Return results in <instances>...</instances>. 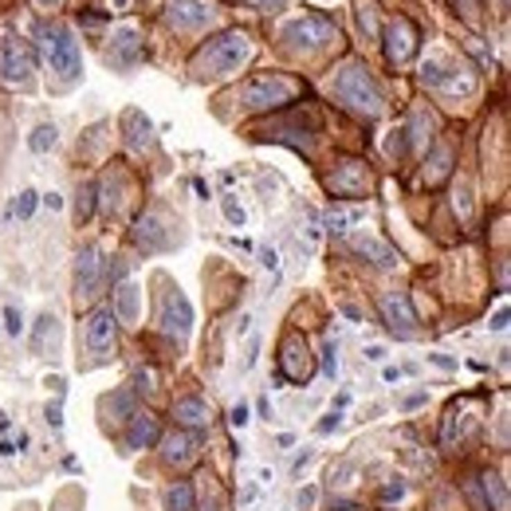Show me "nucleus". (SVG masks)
Instances as JSON below:
<instances>
[{
	"instance_id": "f257e3e1",
	"label": "nucleus",
	"mask_w": 511,
	"mask_h": 511,
	"mask_svg": "<svg viewBox=\"0 0 511 511\" xmlns=\"http://www.w3.org/2000/svg\"><path fill=\"white\" fill-rule=\"evenodd\" d=\"M252 55V39L244 36L240 28H232V32H220L205 44V48L197 51L193 60V71L197 75H213V79H224V75L240 71V63Z\"/></svg>"
},
{
	"instance_id": "f03ea898",
	"label": "nucleus",
	"mask_w": 511,
	"mask_h": 511,
	"mask_svg": "<svg viewBox=\"0 0 511 511\" xmlns=\"http://www.w3.org/2000/svg\"><path fill=\"white\" fill-rule=\"evenodd\" d=\"M330 91H334L350 110L366 114V118H377V114H382V91H377V83L370 79V71H366L362 63L339 67L334 79H330Z\"/></svg>"
},
{
	"instance_id": "7ed1b4c3",
	"label": "nucleus",
	"mask_w": 511,
	"mask_h": 511,
	"mask_svg": "<svg viewBox=\"0 0 511 511\" xmlns=\"http://www.w3.org/2000/svg\"><path fill=\"white\" fill-rule=\"evenodd\" d=\"M295 91H299L295 79H287V75H280V71H260L236 91V102H240L244 110H276V107H283V102H292Z\"/></svg>"
},
{
	"instance_id": "20e7f679",
	"label": "nucleus",
	"mask_w": 511,
	"mask_h": 511,
	"mask_svg": "<svg viewBox=\"0 0 511 511\" xmlns=\"http://www.w3.org/2000/svg\"><path fill=\"white\" fill-rule=\"evenodd\" d=\"M39 36H44V48H48L51 71H60L67 83H71V79H79V67H83V60H79V39L71 36V28H63V24H44V28H39Z\"/></svg>"
},
{
	"instance_id": "39448f33",
	"label": "nucleus",
	"mask_w": 511,
	"mask_h": 511,
	"mask_svg": "<svg viewBox=\"0 0 511 511\" xmlns=\"http://www.w3.org/2000/svg\"><path fill=\"white\" fill-rule=\"evenodd\" d=\"M315 374V358L307 350V342L299 334H287L280 342V377L283 382H295V386H307Z\"/></svg>"
},
{
	"instance_id": "423d86ee",
	"label": "nucleus",
	"mask_w": 511,
	"mask_h": 511,
	"mask_svg": "<svg viewBox=\"0 0 511 511\" xmlns=\"http://www.w3.org/2000/svg\"><path fill=\"white\" fill-rule=\"evenodd\" d=\"M32 71H36V55H32V44L24 39H8L0 44V79L4 83H32Z\"/></svg>"
},
{
	"instance_id": "0eeeda50",
	"label": "nucleus",
	"mask_w": 511,
	"mask_h": 511,
	"mask_svg": "<svg viewBox=\"0 0 511 511\" xmlns=\"http://www.w3.org/2000/svg\"><path fill=\"white\" fill-rule=\"evenodd\" d=\"M158 327L170 334V339H189L193 330V307L181 292H165L158 299Z\"/></svg>"
},
{
	"instance_id": "6e6552de",
	"label": "nucleus",
	"mask_w": 511,
	"mask_h": 511,
	"mask_svg": "<svg viewBox=\"0 0 511 511\" xmlns=\"http://www.w3.org/2000/svg\"><path fill=\"white\" fill-rule=\"evenodd\" d=\"M283 39L287 44H299V48H323L330 39H339V28L330 24L327 16H303L295 24L283 28Z\"/></svg>"
},
{
	"instance_id": "1a4fd4ad",
	"label": "nucleus",
	"mask_w": 511,
	"mask_h": 511,
	"mask_svg": "<svg viewBox=\"0 0 511 511\" xmlns=\"http://www.w3.org/2000/svg\"><path fill=\"white\" fill-rule=\"evenodd\" d=\"M327 185H330L334 197H366V189H370V170H366V161L346 158L330 170Z\"/></svg>"
},
{
	"instance_id": "9d476101",
	"label": "nucleus",
	"mask_w": 511,
	"mask_h": 511,
	"mask_svg": "<svg viewBox=\"0 0 511 511\" xmlns=\"http://www.w3.org/2000/svg\"><path fill=\"white\" fill-rule=\"evenodd\" d=\"M382 44H386V60L390 63H409L417 51V28L405 16H393L386 24V32H382Z\"/></svg>"
},
{
	"instance_id": "9b49d317",
	"label": "nucleus",
	"mask_w": 511,
	"mask_h": 511,
	"mask_svg": "<svg viewBox=\"0 0 511 511\" xmlns=\"http://www.w3.org/2000/svg\"><path fill=\"white\" fill-rule=\"evenodd\" d=\"M377 311H382V319H386V327H390L393 334H402V339H413L417 315H413V307H409V299H405L402 292H386L382 299H377Z\"/></svg>"
},
{
	"instance_id": "f8f14e48",
	"label": "nucleus",
	"mask_w": 511,
	"mask_h": 511,
	"mask_svg": "<svg viewBox=\"0 0 511 511\" xmlns=\"http://www.w3.org/2000/svg\"><path fill=\"white\" fill-rule=\"evenodd\" d=\"M114 334H118V323H114V315H110L107 307H98V311H91V315L83 319V342H87V350L107 354L110 346H114Z\"/></svg>"
},
{
	"instance_id": "ddd939ff",
	"label": "nucleus",
	"mask_w": 511,
	"mask_h": 511,
	"mask_svg": "<svg viewBox=\"0 0 511 511\" xmlns=\"http://www.w3.org/2000/svg\"><path fill=\"white\" fill-rule=\"evenodd\" d=\"M173 28H181V32H193V28H205L213 20V4L208 0H170V8H165Z\"/></svg>"
},
{
	"instance_id": "4468645a",
	"label": "nucleus",
	"mask_w": 511,
	"mask_h": 511,
	"mask_svg": "<svg viewBox=\"0 0 511 511\" xmlns=\"http://www.w3.org/2000/svg\"><path fill=\"white\" fill-rule=\"evenodd\" d=\"M98 276H102V256L98 248H83L79 260H75V295L79 299H91L98 292Z\"/></svg>"
},
{
	"instance_id": "2eb2a0df",
	"label": "nucleus",
	"mask_w": 511,
	"mask_h": 511,
	"mask_svg": "<svg viewBox=\"0 0 511 511\" xmlns=\"http://www.w3.org/2000/svg\"><path fill=\"white\" fill-rule=\"evenodd\" d=\"M161 440V425H158V417L146 413V409H134L130 413V429H126V449L138 452V449H154Z\"/></svg>"
},
{
	"instance_id": "dca6fc26",
	"label": "nucleus",
	"mask_w": 511,
	"mask_h": 511,
	"mask_svg": "<svg viewBox=\"0 0 511 511\" xmlns=\"http://www.w3.org/2000/svg\"><path fill=\"white\" fill-rule=\"evenodd\" d=\"M197 449H201V440H197V433H189V429H177V433H170V437L161 440V456L170 464H177V468H185V464L193 460Z\"/></svg>"
},
{
	"instance_id": "f3484780",
	"label": "nucleus",
	"mask_w": 511,
	"mask_h": 511,
	"mask_svg": "<svg viewBox=\"0 0 511 511\" xmlns=\"http://www.w3.org/2000/svg\"><path fill=\"white\" fill-rule=\"evenodd\" d=\"M138 55H142V39H138V32L134 28H122L118 36H114V44H110V51H107V60L118 67V71H130L138 63Z\"/></svg>"
},
{
	"instance_id": "a211bd4d",
	"label": "nucleus",
	"mask_w": 511,
	"mask_h": 511,
	"mask_svg": "<svg viewBox=\"0 0 511 511\" xmlns=\"http://www.w3.org/2000/svg\"><path fill=\"white\" fill-rule=\"evenodd\" d=\"M173 417H177V425L181 429H205L208 421H213V409H208V402H201V397H177L173 402Z\"/></svg>"
},
{
	"instance_id": "6ab92c4d",
	"label": "nucleus",
	"mask_w": 511,
	"mask_h": 511,
	"mask_svg": "<svg viewBox=\"0 0 511 511\" xmlns=\"http://www.w3.org/2000/svg\"><path fill=\"white\" fill-rule=\"evenodd\" d=\"M138 303H142L138 283H118L114 287V307H110L114 323H138Z\"/></svg>"
},
{
	"instance_id": "aec40b11",
	"label": "nucleus",
	"mask_w": 511,
	"mask_h": 511,
	"mask_svg": "<svg viewBox=\"0 0 511 511\" xmlns=\"http://www.w3.org/2000/svg\"><path fill=\"white\" fill-rule=\"evenodd\" d=\"M134 244L142 248V252H161V248H165V228H161V217H154V213L138 217Z\"/></svg>"
},
{
	"instance_id": "412c9836",
	"label": "nucleus",
	"mask_w": 511,
	"mask_h": 511,
	"mask_svg": "<svg viewBox=\"0 0 511 511\" xmlns=\"http://www.w3.org/2000/svg\"><path fill=\"white\" fill-rule=\"evenodd\" d=\"M122 130H126V142L134 150H146L150 142H154V126H150V118L142 110H126V114H122Z\"/></svg>"
},
{
	"instance_id": "4be33fe9",
	"label": "nucleus",
	"mask_w": 511,
	"mask_h": 511,
	"mask_svg": "<svg viewBox=\"0 0 511 511\" xmlns=\"http://www.w3.org/2000/svg\"><path fill=\"white\" fill-rule=\"evenodd\" d=\"M354 252L370 256L377 268H393V264H397V252H393L390 244H382L377 236H354Z\"/></svg>"
},
{
	"instance_id": "5701e85b",
	"label": "nucleus",
	"mask_w": 511,
	"mask_h": 511,
	"mask_svg": "<svg viewBox=\"0 0 511 511\" xmlns=\"http://www.w3.org/2000/svg\"><path fill=\"white\" fill-rule=\"evenodd\" d=\"M480 484H484V496H487V511H508V484H503V476L484 472Z\"/></svg>"
},
{
	"instance_id": "b1692460",
	"label": "nucleus",
	"mask_w": 511,
	"mask_h": 511,
	"mask_svg": "<svg viewBox=\"0 0 511 511\" xmlns=\"http://www.w3.org/2000/svg\"><path fill=\"white\" fill-rule=\"evenodd\" d=\"M165 511H193V484L177 480L165 487Z\"/></svg>"
},
{
	"instance_id": "393cba45",
	"label": "nucleus",
	"mask_w": 511,
	"mask_h": 511,
	"mask_svg": "<svg viewBox=\"0 0 511 511\" xmlns=\"http://www.w3.org/2000/svg\"><path fill=\"white\" fill-rule=\"evenodd\" d=\"M362 220V208H330L327 217H323V224H327L330 232H346L350 224H358Z\"/></svg>"
},
{
	"instance_id": "a878e982",
	"label": "nucleus",
	"mask_w": 511,
	"mask_h": 511,
	"mask_svg": "<svg viewBox=\"0 0 511 511\" xmlns=\"http://www.w3.org/2000/svg\"><path fill=\"white\" fill-rule=\"evenodd\" d=\"M36 205H39V193H36V189H20V193H16V201H12V208H8V217L28 220L32 213H36Z\"/></svg>"
},
{
	"instance_id": "bb28decb",
	"label": "nucleus",
	"mask_w": 511,
	"mask_h": 511,
	"mask_svg": "<svg viewBox=\"0 0 511 511\" xmlns=\"http://www.w3.org/2000/svg\"><path fill=\"white\" fill-rule=\"evenodd\" d=\"M449 170H452V154L445 146H437V154H433V170H425V181L429 185L445 181V177H449Z\"/></svg>"
},
{
	"instance_id": "cd10ccee",
	"label": "nucleus",
	"mask_w": 511,
	"mask_h": 511,
	"mask_svg": "<svg viewBox=\"0 0 511 511\" xmlns=\"http://www.w3.org/2000/svg\"><path fill=\"white\" fill-rule=\"evenodd\" d=\"M55 138H60V130H55L51 122H44V126H36V130H32V138H28V146L36 150V154H48V150L55 146Z\"/></svg>"
},
{
	"instance_id": "c85d7f7f",
	"label": "nucleus",
	"mask_w": 511,
	"mask_h": 511,
	"mask_svg": "<svg viewBox=\"0 0 511 511\" xmlns=\"http://www.w3.org/2000/svg\"><path fill=\"white\" fill-rule=\"evenodd\" d=\"M95 185H79V201H75V220L83 224V220H91V213H95Z\"/></svg>"
},
{
	"instance_id": "c756f323",
	"label": "nucleus",
	"mask_w": 511,
	"mask_h": 511,
	"mask_svg": "<svg viewBox=\"0 0 511 511\" xmlns=\"http://www.w3.org/2000/svg\"><path fill=\"white\" fill-rule=\"evenodd\" d=\"M409 146H413V142H409V126H397L390 134V142H386V154H390V158H405Z\"/></svg>"
},
{
	"instance_id": "7c9ffc66",
	"label": "nucleus",
	"mask_w": 511,
	"mask_h": 511,
	"mask_svg": "<svg viewBox=\"0 0 511 511\" xmlns=\"http://www.w3.org/2000/svg\"><path fill=\"white\" fill-rule=\"evenodd\" d=\"M220 208H224V220H228L232 228H244L248 213H244V205L236 201V197H224V201H220Z\"/></svg>"
},
{
	"instance_id": "2f4dec72",
	"label": "nucleus",
	"mask_w": 511,
	"mask_h": 511,
	"mask_svg": "<svg viewBox=\"0 0 511 511\" xmlns=\"http://www.w3.org/2000/svg\"><path fill=\"white\" fill-rule=\"evenodd\" d=\"M358 24H362L366 36L377 32V16H374V4H370V0H358Z\"/></svg>"
},
{
	"instance_id": "473e14b6",
	"label": "nucleus",
	"mask_w": 511,
	"mask_h": 511,
	"mask_svg": "<svg viewBox=\"0 0 511 511\" xmlns=\"http://www.w3.org/2000/svg\"><path fill=\"white\" fill-rule=\"evenodd\" d=\"M452 208H456V217L460 220L472 217V193H468V185H460V189L452 193Z\"/></svg>"
},
{
	"instance_id": "72a5a7b5",
	"label": "nucleus",
	"mask_w": 511,
	"mask_h": 511,
	"mask_svg": "<svg viewBox=\"0 0 511 511\" xmlns=\"http://www.w3.org/2000/svg\"><path fill=\"white\" fill-rule=\"evenodd\" d=\"M4 330H8L12 339H20V330H24V319H20V311H16L12 303L4 307Z\"/></svg>"
},
{
	"instance_id": "f704fd0d",
	"label": "nucleus",
	"mask_w": 511,
	"mask_h": 511,
	"mask_svg": "<svg viewBox=\"0 0 511 511\" xmlns=\"http://www.w3.org/2000/svg\"><path fill=\"white\" fill-rule=\"evenodd\" d=\"M323 374H327V377L339 374V346H334V342L323 346Z\"/></svg>"
},
{
	"instance_id": "c9c22d12",
	"label": "nucleus",
	"mask_w": 511,
	"mask_h": 511,
	"mask_svg": "<svg viewBox=\"0 0 511 511\" xmlns=\"http://www.w3.org/2000/svg\"><path fill=\"white\" fill-rule=\"evenodd\" d=\"M134 390H138V393H150V390H154V374H150V370L134 374Z\"/></svg>"
},
{
	"instance_id": "e433bc0d",
	"label": "nucleus",
	"mask_w": 511,
	"mask_h": 511,
	"mask_svg": "<svg viewBox=\"0 0 511 511\" xmlns=\"http://www.w3.org/2000/svg\"><path fill=\"white\" fill-rule=\"evenodd\" d=\"M260 264H264L268 271H276L280 268V252H276V248H264V252H260Z\"/></svg>"
},
{
	"instance_id": "4c0bfd02",
	"label": "nucleus",
	"mask_w": 511,
	"mask_h": 511,
	"mask_svg": "<svg viewBox=\"0 0 511 511\" xmlns=\"http://www.w3.org/2000/svg\"><path fill=\"white\" fill-rule=\"evenodd\" d=\"M405 496V480H393V484H386V492H382V499H402Z\"/></svg>"
},
{
	"instance_id": "58836bf2",
	"label": "nucleus",
	"mask_w": 511,
	"mask_h": 511,
	"mask_svg": "<svg viewBox=\"0 0 511 511\" xmlns=\"http://www.w3.org/2000/svg\"><path fill=\"white\" fill-rule=\"evenodd\" d=\"M48 425H51V429H60V425H63V405H60V402H51V405H48Z\"/></svg>"
},
{
	"instance_id": "ea45409f",
	"label": "nucleus",
	"mask_w": 511,
	"mask_h": 511,
	"mask_svg": "<svg viewBox=\"0 0 511 511\" xmlns=\"http://www.w3.org/2000/svg\"><path fill=\"white\" fill-rule=\"evenodd\" d=\"M228 421L236 429H244V425H248V405H232V417H228Z\"/></svg>"
},
{
	"instance_id": "a19ab883",
	"label": "nucleus",
	"mask_w": 511,
	"mask_h": 511,
	"mask_svg": "<svg viewBox=\"0 0 511 511\" xmlns=\"http://www.w3.org/2000/svg\"><path fill=\"white\" fill-rule=\"evenodd\" d=\"M425 402H429V393H425V390H417V393H409V397L402 402V409H417V405H425Z\"/></svg>"
},
{
	"instance_id": "79ce46f5",
	"label": "nucleus",
	"mask_w": 511,
	"mask_h": 511,
	"mask_svg": "<svg viewBox=\"0 0 511 511\" xmlns=\"http://www.w3.org/2000/svg\"><path fill=\"white\" fill-rule=\"evenodd\" d=\"M311 460H315V452H311V449H303V452H299V456H295L292 472H303V468H307V464H311Z\"/></svg>"
},
{
	"instance_id": "37998d69",
	"label": "nucleus",
	"mask_w": 511,
	"mask_h": 511,
	"mask_svg": "<svg viewBox=\"0 0 511 511\" xmlns=\"http://www.w3.org/2000/svg\"><path fill=\"white\" fill-rule=\"evenodd\" d=\"M295 503H299V511H307L311 503H315V487H303V492L295 496Z\"/></svg>"
},
{
	"instance_id": "c03bdc74",
	"label": "nucleus",
	"mask_w": 511,
	"mask_h": 511,
	"mask_svg": "<svg viewBox=\"0 0 511 511\" xmlns=\"http://www.w3.org/2000/svg\"><path fill=\"white\" fill-rule=\"evenodd\" d=\"M256 8H264V12H276V8H283L287 0H252Z\"/></svg>"
},
{
	"instance_id": "a18cd8bd",
	"label": "nucleus",
	"mask_w": 511,
	"mask_h": 511,
	"mask_svg": "<svg viewBox=\"0 0 511 511\" xmlns=\"http://www.w3.org/2000/svg\"><path fill=\"white\" fill-rule=\"evenodd\" d=\"M339 425H342V417H339V413H330L327 421H319V433H330V429H339Z\"/></svg>"
},
{
	"instance_id": "49530a36",
	"label": "nucleus",
	"mask_w": 511,
	"mask_h": 511,
	"mask_svg": "<svg viewBox=\"0 0 511 511\" xmlns=\"http://www.w3.org/2000/svg\"><path fill=\"white\" fill-rule=\"evenodd\" d=\"M366 358H370V362H382V358H386V346H366Z\"/></svg>"
},
{
	"instance_id": "de8ad7c7",
	"label": "nucleus",
	"mask_w": 511,
	"mask_h": 511,
	"mask_svg": "<svg viewBox=\"0 0 511 511\" xmlns=\"http://www.w3.org/2000/svg\"><path fill=\"white\" fill-rule=\"evenodd\" d=\"M503 327H508V307L496 311V319H492V330H503Z\"/></svg>"
},
{
	"instance_id": "09e8293b",
	"label": "nucleus",
	"mask_w": 511,
	"mask_h": 511,
	"mask_svg": "<svg viewBox=\"0 0 511 511\" xmlns=\"http://www.w3.org/2000/svg\"><path fill=\"white\" fill-rule=\"evenodd\" d=\"M44 205L55 213V208H63V197H60V193H48V197H44Z\"/></svg>"
},
{
	"instance_id": "8fccbe9b",
	"label": "nucleus",
	"mask_w": 511,
	"mask_h": 511,
	"mask_svg": "<svg viewBox=\"0 0 511 511\" xmlns=\"http://www.w3.org/2000/svg\"><path fill=\"white\" fill-rule=\"evenodd\" d=\"M433 362H437V366H445V370H452V366H456L452 358H445V354H433Z\"/></svg>"
},
{
	"instance_id": "3c124183",
	"label": "nucleus",
	"mask_w": 511,
	"mask_h": 511,
	"mask_svg": "<svg viewBox=\"0 0 511 511\" xmlns=\"http://www.w3.org/2000/svg\"><path fill=\"white\" fill-rule=\"evenodd\" d=\"M334 511H354V503H350V499H339V503H334Z\"/></svg>"
},
{
	"instance_id": "603ef678",
	"label": "nucleus",
	"mask_w": 511,
	"mask_h": 511,
	"mask_svg": "<svg viewBox=\"0 0 511 511\" xmlns=\"http://www.w3.org/2000/svg\"><path fill=\"white\" fill-rule=\"evenodd\" d=\"M39 4H60V0H39Z\"/></svg>"
}]
</instances>
